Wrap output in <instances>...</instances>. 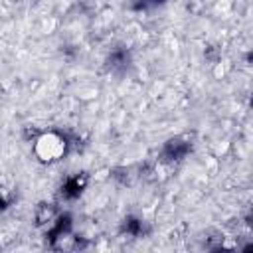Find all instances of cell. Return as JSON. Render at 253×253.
<instances>
[{
	"mask_svg": "<svg viewBox=\"0 0 253 253\" xmlns=\"http://www.w3.org/2000/svg\"><path fill=\"white\" fill-rule=\"evenodd\" d=\"M65 146H67L65 138L59 136L57 132H43L36 138L34 152L42 162H53V160H59L63 156Z\"/></svg>",
	"mask_w": 253,
	"mask_h": 253,
	"instance_id": "1",
	"label": "cell"
},
{
	"mask_svg": "<svg viewBox=\"0 0 253 253\" xmlns=\"http://www.w3.org/2000/svg\"><path fill=\"white\" fill-rule=\"evenodd\" d=\"M57 217H59V213H57V210H55L53 204H40L36 208V223L40 227H47L49 229L55 223Z\"/></svg>",
	"mask_w": 253,
	"mask_h": 253,
	"instance_id": "2",
	"label": "cell"
},
{
	"mask_svg": "<svg viewBox=\"0 0 253 253\" xmlns=\"http://www.w3.org/2000/svg\"><path fill=\"white\" fill-rule=\"evenodd\" d=\"M188 152V144L180 142V140H170L164 148V154H166V160H180L184 154Z\"/></svg>",
	"mask_w": 253,
	"mask_h": 253,
	"instance_id": "3",
	"label": "cell"
}]
</instances>
